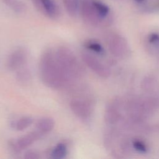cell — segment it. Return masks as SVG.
<instances>
[{
    "label": "cell",
    "mask_w": 159,
    "mask_h": 159,
    "mask_svg": "<svg viewBox=\"0 0 159 159\" xmlns=\"http://www.w3.org/2000/svg\"><path fill=\"white\" fill-rule=\"evenodd\" d=\"M39 68L42 81L51 89H60L70 83L61 68L53 50L48 48L42 53Z\"/></svg>",
    "instance_id": "6da1fadb"
},
{
    "label": "cell",
    "mask_w": 159,
    "mask_h": 159,
    "mask_svg": "<svg viewBox=\"0 0 159 159\" xmlns=\"http://www.w3.org/2000/svg\"><path fill=\"white\" fill-rule=\"evenodd\" d=\"M110 9L100 0H81L79 14L87 25L98 26L109 17Z\"/></svg>",
    "instance_id": "7a4b0ae2"
},
{
    "label": "cell",
    "mask_w": 159,
    "mask_h": 159,
    "mask_svg": "<svg viewBox=\"0 0 159 159\" xmlns=\"http://www.w3.org/2000/svg\"><path fill=\"white\" fill-rule=\"evenodd\" d=\"M55 53L61 68L70 83L82 76L84 68L70 48L60 46L57 48Z\"/></svg>",
    "instance_id": "3957f363"
},
{
    "label": "cell",
    "mask_w": 159,
    "mask_h": 159,
    "mask_svg": "<svg viewBox=\"0 0 159 159\" xmlns=\"http://www.w3.org/2000/svg\"><path fill=\"white\" fill-rule=\"evenodd\" d=\"M106 42L111 53L119 58H124L129 54V48L126 40L116 32L109 33L106 37Z\"/></svg>",
    "instance_id": "277c9868"
},
{
    "label": "cell",
    "mask_w": 159,
    "mask_h": 159,
    "mask_svg": "<svg viewBox=\"0 0 159 159\" xmlns=\"http://www.w3.org/2000/svg\"><path fill=\"white\" fill-rule=\"evenodd\" d=\"M81 58L84 63L98 76L102 78L109 76L111 73L109 68L95 55L88 52H83Z\"/></svg>",
    "instance_id": "5b68a950"
},
{
    "label": "cell",
    "mask_w": 159,
    "mask_h": 159,
    "mask_svg": "<svg viewBox=\"0 0 159 159\" xmlns=\"http://www.w3.org/2000/svg\"><path fill=\"white\" fill-rule=\"evenodd\" d=\"M70 107L73 113L81 121H88L92 116V106L86 99L75 98L70 101Z\"/></svg>",
    "instance_id": "8992f818"
},
{
    "label": "cell",
    "mask_w": 159,
    "mask_h": 159,
    "mask_svg": "<svg viewBox=\"0 0 159 159\" xmlns=\"http://www.w3.org/2000/svg\"><path fill=\"white\" fill-rule=\"evenodd\" d=\"M28 58V53L24 47H19L12 50L9 55L6 65L9 70L17 71L24 66Z\"/></svg>",
    "instance_id": "52a82bcc"
},
{
    "label": "cell",
    "mask_w": 159,
    "mask_h": 159,
    "mask_svg": "<svg viewBox=\"0 0 159 159\" xmlns=\"http://www.w3.org/2000/svg\"><path fill=\"white\" fill-rule=\"evenodd\" d=\"M43 135L38 130L32 131L19 138L17 140H12L10 142L11 149L16 153L20 152L26 149L35 142L39 140Z\"/></svg>",
    "instance_id": "ba28073f"
},
{
    "label": "cell",
    "mask_w": 159,
    "mask_h": 159,
    "mask_svg": "<svg viewBox=\"0 0 159 159\" xmlns=\"http://www.w3.org/2000/svg\"><path fill=\"white\" fill-rule=\"evenodd\" d=\"M35 6L50 19H56L60 14V9L54 0H37Z\"/></svg>",
    "instance_id": "9c48e42d"
},
{
    "label": "cell",
    "mask_w": 159,
    "mask_h": 159,
    "mask_svg": "<svg viewBox=\"0 0 159 159\" xmlns=\"http://www.w3.org/2000/svg\"><path fill=\"white\" fill-rule=\"evenodd\" d=\"M54 120L48 117H42L35 124V129L43 135L50 132L54 128Z\"/></svg>",
    "instance_id": "30bf717a"
},
{
    "label": "cell",
    "mask_w": 159,
    "mask_h": 159,
    "mask_svg": "<svg viewBox=\"0 0 159 159\" xmlns=\"http://www.w3.org/2000/svg\"><path fill=\"white\" fill-rule=\"evenodd\" d=\"M64 8L71 17H75L80 10L81 0H61Z\"/></svg>",
    "instance_id": "8fae6325"
},
{
    "label": "cell",
    "mask_w": 159,
    "mask_h": 159,
    "mask_svg": "<svg viewBox=\"0 0 159 159\" xmlns=\"http://www.w3.org/2000/svg\"><path fill=\"white\" fill-rule=\"evenodd\" d=\"M33 121L34 119L32 117L24 116L18 119V120H14L11 125L16 130L22 131L30 127L32 124Z\"/></svg>",
    "instance_id": "7c38bea8"
},
{
    "label": "cell",
    "mask_w": 159,
    "mask_h": 159,
    "mask_svg": "<svg viewBox=\"0 0 159 159\" xmlns=\"http://www.w3.org/2000/svg\"><path fill=\"white\" fill-rule=\"evenodd\" d=\"M67 147L64 143H57L52 150L50 155L53 159H63L67 155Z\"/></svg>",
    "instance_id": "4fadbf2b"
},
{
    "label": "cell",
    "mask_w": 159,
    "mask_h": 159,
    "mask_svg": "<svg viewBox=\"0 0 159 159\" xmlns=\"http://www.w3.org/2000/svg\"><path fill=\"white\" fill-rule=\"evenodd\" d=\"M11 10L17 13H22L25 10V5L19 0H2Z\"/></svg>",
    "instance_id": "5bb4252c"
},
{
    "label": "cell",
    "mask_w": 159,
    "mask_h": 159,
    "mask_svg": "<svg viewBox=\"0 0 159 159\" xmlns=\"http://www.w3.org/2000/svg\"><path fill=\"white\" fill-rule=\"evenodd\" d=\"M31 78V73L30 70L25 66L16 71V79L22 84L28 83Z\"/></svg>",
    "instance_id": "9a60e30c"
},
{
    "label": "cell",
    "mask_w": 159,
    "mask_h": 159,
    "mask_svg": "<svg viewBox=\"0 0 159 159\" xmlns=\"http://www.w3.org/2000/svg\"><path fill=\"white\" fill-rule=\"evenodd\" d=\"M84 46L87 49L95 53L103 55L104 53V50L102 46L98 42L94 40H89L86 41L84 43Z\"/></svg>",
    "instance_id": "2e32d148"
},
{
    "label": "cell",
    "mask_w": 159,
    "mask_h": 159,
    "mask_svg": "<svg viewBox=\"0 0 159 159\" xmlns=\"http://www.w3.org/2000/svg\"><path fill=\"white\" fill-rule=\"evenodd\" d=\"M132 145L134 148L139 152L145 153L147 150V147L146 145L141 140H134L132 142Z\"/></svg>",
    "instance_id": "e0dca14e"
},
{
    "label": "cell",
    "mask_w": 159,
    "mask_h": 159,
    "mask_svg": "<svg viewBox=\"0 0 159 159\" xmlns=\"http://www.w3.org/2000/svg\"><path fill=\"white\" fill-rule=\"evenodd\" d=\"M149 42L153 45L155 48H159V34L157 33H153L150 35L148 37Z\"/></svg>",
    "instance_id": "ac0fdd59"
},
{
    "label": "cell",
    "mask_w": 159,
    "mask_h": 159,
    "mask_svg": "<svg viewBox=\"0 0 159 159\" xmlns=\"http://www.w3.org/2000/svg\"><path fill=\"white\" fill-rule=\"evenodd\" d=\"M24 157L26 159H37L39 158L40 157L37 152H36L35 150H27L25 152Z\"/></svg>",
    "instance_id": "d6986e66"
},
{
    "label": "cell",
    "mask_w": 159,
    "mask_h": 159,
    "mask_svg": "<svg viewBox=\"0 0 159 159\" xmlns=\"http://www.w3.org/2000/svg\"><path fill=\"white\" fill-rule=\"evenodd\" d=\"M134 1L139 5H140L142 6L145 5L148 2V0H134Z\"/></svg>",
    "instance_id": "ffe728a7"
},
{
    "label": "cell",
    "mask_w": 159,
    "mask_h": 159,
    "mask_svg": "<svg viewBox=\"0 0 159 159\" xmlns=\"http://www.w3.org/2000/svg\"><path fill=\"white\" fill-rule=\"evenodd\" d=\"M152 8H155V9H159V0H157V1L153 3V6H152Z\"/></svg>",
    "instance_id": "44dd1931"
},
{
    "label": "cell",
    "mask_w": 159,
    "mask_h": 159,
    "mask_svg": "<svg viewBox=\"0 0 159 159\" xmlns=\"http://www.w3.org/2000/svg\"><path fill=\"white\" fill-rule=\"evenodd\" d=\"M32 1H33V2H34V4H35V2H36V1H37V0H31Z\"/></svg>",
    "instance_id": "7402d4cb"
}]
</instances>
